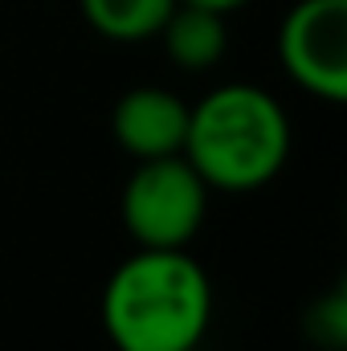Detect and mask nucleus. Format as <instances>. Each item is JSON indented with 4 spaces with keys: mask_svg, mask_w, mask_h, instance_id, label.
I'll use <instances>...</instances> for the list:
<instances>
[{
    "mask_svg": "<svg viewBox=\"0 0 347 351\" xmlns=\"http://www.w3.org/2000/svg\"><path fill=\"white\" fill-rule=\"evenodd\" d=\"M213 327V282L188 250H139L102 290V331L115 351H196Z\"/></svg>",
    "mask_w": 347,
    "mask_h": 351,
    "instance_id": "obj_1",
    "label": "nucleus"
},
{
    "mask_svg": "<svg viewBox=\"0 0 347 351\" xmlns=\"http://www.w3.org/2000/svg\"><path fill=\"white\" fill-rule=\"evenodd\" d=\"M290 114L250 82H225L188 106L184 160L217 192H258L290 160Z\"/></svg>",
    "mask_w": 347,
    "mask_h": 351,
    "instance_id": "obj_2",
    "label": "nucleus"
},
{
    "mask_svg": "<svg viewBox=\"0 0 347 351\" xmlns=\"http://www.w3.org/2000/svg\"><path fill=\"white\" fill-rule=\"evenodd\" d=\"M208 184L184 156L139 160L123 184V225L139 250H188L208 213Z\"/></svg>",
    "mask_w": 347,
    "mask_h": 351,
    "instance_id": "obj_3",
    "label": "nucleus"
},
{
    "mask_svg": "<svg viewBox=\"0 0 347 351\" xmlns=\"http://www.w3.org/2000/svg\"><path fill=\"white\" fill-rule=\"evenodd\" d=\"M290 82L323 102L347 98V0H298L278 29Z\"/></svg>",
    "mask_w": 347,
    "mask_h": 351,
    "instance_id": "obj_4",
    "label": "nucleus"
},
{
    "mask_svg": "<svg viewBox=\"0 0 347 351\" xmlns=\"http://www.w3.org/2000/svg\"><path fill=\"white\" fill-rule=\"evenodd\" d=\"M188 106L192 102H184L168 86H135L115 102L110 135L135 160L180 156L188 135Z\"/></svg>",
    "mask_w": 347,
    "mask_h": 351,
    "instance_id": "obj_5",
    "label": "nucleus"
},
{
    "mask_svg": "<svg viewBox=\"0 0 347 351\" xmlns=\"http://www.w3.org/2000/svg\"><path fill=\"white\" fill-rule=\"evenodd\" d=\"M164 53L180 70H213L229 49V25L221 12L200 4H176L160 29Z\"/></svg>",
    "mask_w": 347,
    "mask_h": 351,
    "instance_id": "obj_6",
    "label": "nucleus"
},
{
    "mask_svg": "<svg viewBox=\"0 0 347 351\" xmlns=\"http://www.w3.org/2000/svg\"><path fill=\"white\" fill-rule=\"evenodd\" d=\"M176 4L180 0H78L90 29L119 45H139L160 37Z\"/></svg>",
    "mask_w": 347,
    "mask_h": 351,
    "instance_id": "obj_7",
    "label": "nucleus"
},
{
    "mask_svg": "<svg viewBox=\"0 0 347 351\" xmlns=\"http://www.w3.org/2000/svg\"><path fill=\"white\" fill-rule=\"evenodd\" d=\"M311 335H315V343H323V348H331V351H339L347 343V294L344 290H331L327 298L315 302V311H311Z\"/></svg>",
    "mask_w": 347,
    "mask_h": 351,
    "instance_id": "obj_8",
    "label": "nucleus"
},
{
    "mask_svg": "<svg viewBox=\"0 0 347 351\" xmlns=\"http://www.w3.org/2000/svg\"><path fill=\"white\" fill-rule=\"evenodd\" d=\"M180 4H200V8H213V12L229 16V12H237V8H246V4H254V0H180Z\"/></svg>",
    "mask_w": 347,
    "mask_h": 351,
    "instance_id": "obj_9",
    "label": "nucleus"
}]
</instances>
